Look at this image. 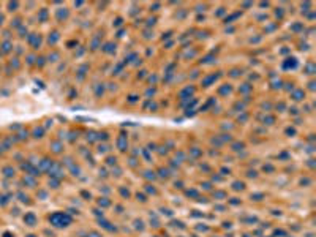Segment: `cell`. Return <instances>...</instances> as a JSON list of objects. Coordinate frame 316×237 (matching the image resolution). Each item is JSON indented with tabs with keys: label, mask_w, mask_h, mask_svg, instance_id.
<instances>
[{
	"label": "cell",
	"mask_w": 316,
	"mask_h": 237,
	"mask_svg": "<svg viewBox=\"0 0 316 237\" xmlns=\"http://www.w3.org/2000/svg\"><path fill=\"white\" fill-rule=\"evenodd\" d=\"M3 172H5L6 177H15V169H11V168H5Z\"/></svg>",
	"instance_id": "cell-6"
},
{
	"label": "cell",
	"mask_w": 316,
	"mask_h": 237,
	"mask_svg": "<svg viewBox=\"0 0 316 237\" xmlns=\"http://www.w3.org/2000/svg\"><path fill=\"white\" fill-rule=\"evenodd\" d=\"M234 190H243V183L242 182H236L234 183Z\"/></svg>",
	"instance_id": "cell-8"
},
{
	"label": "cell",
	"mask_w": 316,
	"mask_h": 237,
	"mask_svg": "<svg viewBox=\"0 0 316 237\" xmlns=\"http://www.w3.org/2000/svg\"><path fill=\"white\" fill-rule=\"evenodd\" d=\"M19 198H21V201H22V203H25V201L29 199V196H27V194H24V193H19Z\"/></svg>",
	"instance_id": "cell-9"
},
{
	"label": "cell",
	"mask_w": 316,
	"mask_h": 237,
	"mask_svg": "<svg viewBox=\"0 0 316 237\" xmlns=\"http://www.w3.org/2000/svg\"><path fill=\"white\" fill-rule=\"evenodd\" d=\"M27 237H35V235H32V234H30V235H27Z\"/></svg>",
	"instance_id": "cell-13"
},
{
	"label": "cell",
	"mask_w": 316,
	"mask_h": 237,
	"mask_svg": "<svg viewBox=\"0 0 316 237\" xmlns=\"http://www.w3.org/2000/svg\"><path fill=\"white\" fill-rule=\"evenodd\" d=\"M43 133H44V130L41 128V127L40 128L37 127V128H35V131H33V138H43Z\"/></svg>",
	"instance_id": "cell-5"
},
{
	"label": "cell",
	"mask_w": 316,
	"mask_h": 237,
	"mask_svg": "<svg viewBox=\"0 0 316 237\" xmlns=\"http://www.w3.org/2000/svg\"><path fill=\"white\" fill-rule=\"evenodd\" d=\"M2 47H3V52H5V54L10 52V51H11V43H10V41H5V43L2 44Z\"/></svg>",
	"instance_id": "cell-7"
},
{
	"label": "cell",
	"mask_w": 316,
	"mask_h": 237,
	"mask_svg": "<svg viewBox=\"0 0 316 237\" xmlns=\"http://www.w3.org/2000/svg\"><path fill=\"white\" fill-rule=\"evenodd\" d=\"M37 221H38L37 220V215H35L33 212H29V213L24 215V223H25L27 226H35V225H37Z\"/></svg>",
	"instance_id": "cell-2"
},
{
	"label": "cell",
	"mask_w": 316,
	"mask_h": 237,
	"mask_svg": "<svg viewBox=\"0 0 316 237\" xmlns=\"http://www.w3.org/2000/svg\"><path fill=\"white\" fill-rule=\"evenodd\" d=\"M49 223L55 228H67L71 223V217L63 212H55L52 215H49Z\"/></svg>",
	"instance_id": "cell-1"
},
{
	"label": "cell",
	"mask_w": 316,
	"mask_h": 237,
	"mask_svg": "<svg viewBox=\"0 0 316 237\" xmlns=\"http://www.w3.org/2000/svg\"><path fill=\"white\" fill-rule=\"evenodd\" d=\"M51 166H52V161H49V160L44 158V160H41V161H40V168H38V169H40V171H41V169H44V171L47 169V171H49V169H51Z\"/></svg>",
	"instance_id": "cell-3"
},
{
	"label": "cell",
	"mask_w": 316,
	"mask_h": 237,
	"mask_svg": "<svg viewBox=\"0 0 316 237\" xmlns=\"http://www.w3.org/2000/svg\"><path fill=\"white\" fill-rule=\"evenodd\" d=\"M2 21H3V16H2V15H0V25H2V24H3V22H2Z\"/></svg>",
	"instance_id": "cell-12"
},
{
	"label": "cell",
	"mask_w": 316,
	"mask_h": 237,
	"mask_svg": "<svg viewBox=\"0 0 316 237\" xmlns=\"http://www.w3.org/2000/svg\"><path fill=\"white\" fill-rule=\"evenodd\" d=\"M101 204H103V206H109L108 201H100V206H101Z\"/></svg>",
	"instance_id": "cell-11"
},
{
	"label": "cell",
	"mask_w": 316,
	"mask_h": 237,
	"mask_svg": "<svg viewBox=\"0 0 316 237\" xmlns=\"http://www.w3.org/2000/svg\"><path fill=\"white\" fill-rule=\"evenodd\" d=\"M305 96V93H304V90H296V92L292 93V98L296 100V101H300L302 98Z\"/></svg>",
	"instance_id": "cell-4"
},
{
	"label": "cell",
	"mask_w": 316,
	"mask_h": 237,
	"mask_svg": "<svg viewBox=\"0 0 316 237\" xmlns=\"http://www.w3.org/2000/svg\"><path fill=\"white\" fill-rule=\"evenodd\" d=\"M3 237H15V234H11L10 231H5L3 232Z\"/></svg>",
	"instance_id": "cell-10"
}]
</instances>
